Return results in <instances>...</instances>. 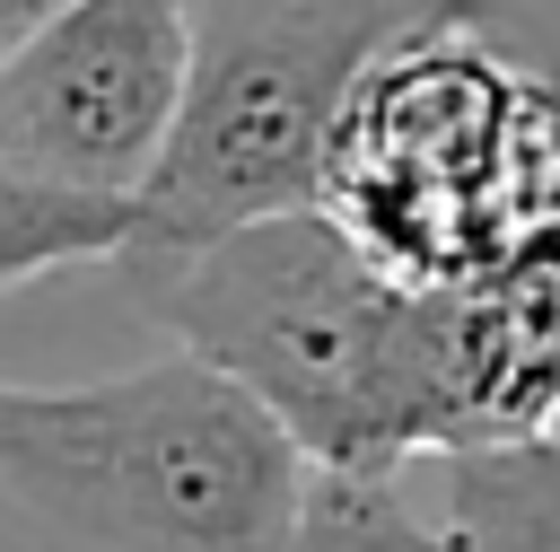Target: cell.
<instances>
[{
    "instance_id": "obj_3",
    "label": "cell",
    "mask_w": 560,
    "mask_h": 552,
    "mask_svg": "<svg viewBox=\"0 0 560 552\" xmlns=\"http://www.w3.org/2000/svg\"><path fill=\"white\" fill-rule=\"evenodd\" d=\"M0 491L88 552H280L306 456L192 350L0 386Z\"/></svg>"
},
{
    "instance_id": "obj_4",
    "label": "cell",
    "mask_w": 560,
    "mask_h": 552,
    "mask_svg": "<svg viewBox=\"0 0 560 552\" xmlns=\"http://www.w3.org/2000/svg\"><path fill=\"white\" fill-rule=\"evenodd\" d=\"M429 9L446 0H280L210 44L192 35L184 105L131 193V237L114 263H166L245 219L306 210L350 79Z\"/></svg>"
},
{
    "instance_id": "obj_1",
    "label": "cell",
    "mask_w": 560,
    "mask_h": 552,
    "mask_svg": "<svg viewBox=\"0 0 560 552\" xmlns=\"http://www.w3.org/2000/svg\"><path fill=\"white\" fill-rule=\"evenodd\" d=\"M122 272L315 473H411L464 438L446 289L394 280L315 202Z\"/></svg>"
},
{
    "instance_id": "obj_9",
    "label": "cell",
    "mask_w": 560,
    "mask_h": 552,
    "mask_svg": "<svg viewBox=\"0 0 560 552\" xmlns=\"http://www.w3.org/2000/svg\"><path fill=\"white\" fill-rule=\"evenodd\" d=\"M280 552H455V543H446L438 508L411 499L402 473H315L306 464Z\"/></svg>"
},
{
    "instance_id": "obj_2",
    "label": "cell",
    "mask_w": 560,
    "mask_h": 552,
    "mask_svg": "<svg viewBox=\"0 0 560 552\" xmlns=\"http://www.w3.org/2000/svg\"><path fill=\"white\" fill-rule=\"evenodd\" d=\"M315 210L394 280L464 289L560 210V88L472 35L464 0L411 18L350 79Z\"/></svg>"
},
{
    "instance_id": "obj_7",
    "label": "cell",
    "mask_w": 560,
    "mask_h": 552,
    "mask_svg": "<svg viewBox=\"0 0 560 552\" xmlns=\"http://www.w3.org/2000/svg\"><path fill=\"white\" fill-rule=\"evenodd\" d=\"M429 464H438V526L455 552H560V438L446 447Z\"/></svg>"
},
{
    "instance_id": "obj_5",
    "label": "cell",
    "mask_w": 560,
    "mask_h": 552,
    "mask_svg": "<svg viewBox=\"0 0 560 552\" xmlns=\"http://www.w3.org/2000/svg\"><path fill=\"white\" fill-rule=\"evenodd\" d=\"M184 0H61L0 53V166L131 202L184 105Z\"/></svg>"
},
{
    "instance_id": "obj_8",
    "label": "cell",
    "mask_w": 560,
    "mask_h": 552,
    "mask_svg": "<svg viewBox=\"0 0 560 552\" xmlns=\"http://www.w3.org/2000/svg\"><path fill=\"white\" fill-rule=\"evenodd\" d=\"M131 237L122 193H79L26 166H0V289H26L70 263H114Z\"/></svg>"
},
{
    "instance_id": "obj_10",
    "label": "cell",
    "mask_w": 560,
    "mask_h": 552,
    "mask_svg": "<svg viewBox=\"0 0 560 552\" xmlns=\"http://www.w3.org/2000/svg\"><path fill=\"white\" fill-rule=\"evenodd\" d=\"M52 9H61V0H0V53H9L18 35H35V26L52 18Z\"/></svg>"
},
{
    "instance_id": "obj_6",
    "label": "cell",
    "mask_w": 560,
    "mask_h": 552,
    "mask_svg": "<svg viewBox=\"0 0 560 552\" xmlns=\"http://www.w3.org/2000/svg\"><path fill=\"white\" fill-rule=\"evenodd\" d=\"M455 307V447H508L542 438L560 412V210L534 219L516 245H499Z\"/></svg>"
},
{
    "instance_id": "obj_11",
    "label": "cell",
    "mask_w": 560,
    "mask_h": 552,
    "mask_svg": "<svg viewBox=\"0 0 560 552\" xmlns=\"http://www.w3.org/2000/svg\"><path fill=\"white\" fill-rule=\"evenodd\" d=\"M542 438H560V412H551V429H542Z\"/></svg>"
}]
</instances>
